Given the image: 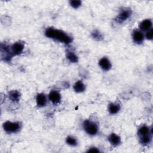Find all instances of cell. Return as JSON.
Instances as JSON below:
<instances>
[{"label":"cell","mask_w":153,"mask_h":153,"mask_svg":"<svg viewBox=\"0 0 153 153\" xmlns=\"http://www.w3.org/2000/svg\"><path fill=\"white\" fill-rule=\"evenodd\" d=\"M45 35L52 39L58 40L60 42L68 44L72 41V38L62 31L50 28L46 30Z\"/></svg>","instance_id":"6da1fadb"},{"label":"cell","mask_w":153,"mask_h":153,"mask_svg":"<svg viewBox=\"0 0 153 153\" xmlns=\"http://www.w3.org/2000/svg\"><path fill=\"white\" fill-rule=\"evenodd\" d=\"M84 128L85 132L90 135H94L95 134H96L98 130L96 124L89 121H85L84 122Z\"/></svg>","instance_id":"7a4b0ae2"},{"label":"cell","mask_w":153,"mask_h":153,"mask_svg":"<svg viewBox=\"0 0 153 153\" xmlns=\"http://www.w3.org/2000/svg\"><path fill=\"white\" fill-rule=\"evenodd\" d=\"M3 128L4 130L8 133H14L20 129L21 127L19 123L7 121L4 124Z\"/></svg>","instance_id":"3957f363"},{"label":"cell","mask_w":153,"mask_h":153,"mask_svg":"<svg viewBox=\"0 0 153 153\" xmlns=\"http://www.w3.org/2000/svg\"><path fill=\"white\" fill-rule=\"evenodd\" d=\"M23 49L24 45L23 43L20 42L16 43L11 47V51L13 56H16L21 54L23 52Z\"/></svg>","instance_id":"277c9868"},{"label":"cell","mask_w":153,"mask_h":153,"mask_svg":"<svg viewBox=\"0 0 153 153\" xmlns=\"http://www.w3.org/2000/svg\"><path fill=\"white\" fill-rule=\"evenodd\" d=\"M49 98L50 101L54 104L58 103L61 101V96L60 93L58 92L54 91V90L52 91L50 93L49 95Z\"/></svg>","instance_id":"5b68a950"},{"label":"cell","mask_w":153,"mask_h":153,"mask_svg":"<svg viewBox=\"0 0 153 153\" xmlns=\"http://www.w3.org/2000/svg\"><path fill=\"white\" fill-rule=\"evenodd\" d=\"M131 14V12L128 10H125L121 12V13L116 18V21L119 23H121L128 19Z\"/></svg>","instance_id":"8992f818"},{"label":"cell","mask_w":153,"mask_h":153,"mask_svg":"<svg viewBox=\"0 0 153 153\" xmlns=\"http://www.w3.org/2000/svg\"><path fill=\"white\" fill-rule=\"evenodd\" d=\"M99 66L101 68L105 71H108L110 70L111 67V64L110 61L107 58V57H103L99 61Z\"/></svg>","instance_id":"52a82bcc"},{"label":"cell","mask_w":153,"mask_h":153,"mask_svg":"<svg viewBox=\"0 0 153 153\" xmlns=\"http://www.w3.org/2000/svg\"><path fill=\"white\" fill-rule=\"evenodd\" d=\"M36 101H37V104L38 107H44L47 103V99L43 93L38 94L36 98Z\"/></svg>","instance_id":"ba28073f"},{"label":"cell","mask_w":153,"mask_h":153,"mask_svg":"<svg viewBox=\"0 0 153 153\" xmlns=\"http://www.w3.org/2000/svg\"><path fill=\"white\" fill-rule=\"evenodd\" d=\"M133 38L135 42H136L138 44H141V43H142L143 40L144 36H143L142 32L139 31H134L133 34Z\"/></svg>","instance_id":"9c48e42d"},{"label":"cell","mask_w":153,"mask_h":153,"mask_svg":"<svg viewBox=\"0 0 153 153\" xmlns=\"http://www.w3.org/2000/svg\"><path fill=\"white\" fill-rule=\"evenodd\" d=\"M152 22L150 19H147L140 23V29L142 31H148L151 29Z\"/></svg>","instance_id":"30bf717a"},{"label":"cell","mask_w":153,"mask_h":153,"mask_svg":"<svg viewBox=\"0 0 153 153\" xmlns=\"http://www.w3.org/2000/svg\"><path fill=\"white\" fill-rule=\"evenodd\" d=\"M109 141L112 145L117 146L120 144V138L116 134L112 133L111 135L109 136Z\"/></svg>","instance_id":"8fae6325"},{"label":"cell","mask_w":153,"mask_h":153,"mask_svg":"<svg viewBox=\"0 0 153 153\" xmlns=\"http://www.w3.org/2000/svg\"><path fill=\"white\" fill-rule=\"evenodd\" d=\"M74 89L76 92H83L85 90V85L82 81H79L75 83Z\"/></svg>","instance_id":"7c38bea8"},{"label":"cell","mask_w":153,"mask_h":153,"mask_svg":"<svg viewBox=\"0 0 153 153\" xmlns=\"http://www.w3.org/2000/svg\"><path fill=\"white\" fill-rule=\"evenodd\" d=\"M120 109V107L119 105L118 104H115V103H111L110 105L109 106V111L112 114H115L117 113Z\"/></svg>","instance_id":"4fadbf2b"},{"label":"cell","mask_w":153,"mask_h":153,"mask_svg":"<svg viewBox=\"0 0 153 153\" xmlns=\"http://www.w3.org/2000/svg\"><path fill=\"white\" fill-rule=\"evenodd\" d=\"M20 93L16 90H14L10 93V98L13 101H18L20 99Z\"/></svg>","instance_id":"5bb4252c"},{"label":"cell","mask_w":153,"mask_h":153,"mask_svg":"<svg viewBox=\"0 0 153 153\" xmlns=\"http://www.w3.org/2000/svg\"><path fill=\"white\" fill-rule=\"evenodd\" d=\"M67 58L72 63H75L78 62V57L76 56L74 53L69 52L67 54Z\"/></svg>","instance_id":"9a60e30c"},{"label":"cell","mask_w":153,"mask_h":153,"mask_svg":"<svg viewBox=\"0 0 153 153\" xmlns=\"http://www.w3.org/2000/svg\"><path fill=\"white\" fill-rule=\"evenodd\" d=\"M141 142L143 144H147L149 143L151 141V137L150 134H147V135L141 136Z\"/></svg>","instance_id":"2e32d148"},{"label":"cell","mask_w":153,"mask_h":153,"mask_svg":"<svg viewBox=\"0 0 153 153\" xmlns=\"http://www.w3.org/2000/svg\"><path fill=\"white\" fill-rule=\"evenodd\" d=\"M139 133L141 136L150 133V129L146 126H143L139 129Z\"/></svg>","instance_id":"e0dca14e"},{"label":"cell","mask_w":153,"mask_h":153,"mask_svg":"<svg viewBox=\"0 0 153 153\" xmlns=\"http://www.w3.org/2000/svg\"><path fill=\"white\" fill-rule=\"evenodd\" d=\"M66 142L68 143V144L71 146H75L76 145V139L71 136H68L66 138Z\"/></svg>","instance_id":"ac0fdd59"},{"label":"cell","mask_w":153,"mask_h":153,"mask_svg":"<svg viewBox=\"0 0 153 153\" xmlns=\"http://www.w3.org/2000/svg\"><path fill=\"white\" fill-rule=\"evenodd\" d=\"M70 4L72 7L75 8H77L81 6V2L80 1H79V0H74V1H70Z\"/></svg>","instance_id":"d6986e66"},{"label":"cell","mask_w":153,"mask_h":153,"mask_svg":"<svg viewBox=\"0 0 153 153\" xmlns=\"http://www.w3.org/2000/svg\"><path fill=\"white\" fill-rule=\"evenodd\" d=\"M146 38L148 40H152L153 38V30L152 29H150L146 33Z\"/></svg>","instance_id":"ffe728a7"},{"label":"cell","mask_w":153,"mask_h":153,"mask_svg":"<svg viewBox=\"0 0 153 153\" xmlns=\"http://www.w3.org/2000/svg\"><path fill=\"white\" fill-rule=\"evenodd\" d=\"M92 36L95 39H100L101 38V35L100 33L98 32L97 31H94L92 33Z\"/></svg>","instance_id":"44dd1931"},{"label":"cell","mask_w":153,"mask_h":153,"mask_svg":"<svg viewBox=\"0 0 153 153\" xmlns=\"http://www.w3.org/2000/svg\"><path fill=\"white\" fill-rule=\"evenodd\" d=\"M99 151L96 148H90L88 151V152H99Z\"/></svg>","instance_id":"7402d4cb"}]
</instances>
